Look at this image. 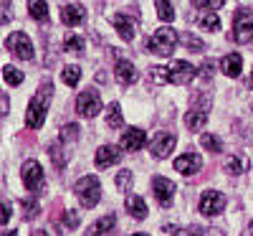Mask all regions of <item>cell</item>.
Masks as SVG:
<instances>
[{"label":"cell","instance_id":"6da1fadb","mask_svg":"<svg viewBox=\"0 0 253 236\" xmlns=\"http://www.w3.org/2000/svg\"><path fill=\"white\" fill-rule=\"evenodd\" d=\"M51 94H53V87L46 81L43 87L38 89V94L31 99L28 104V112H26V124L31 130H41L46 122V112H48V104H51Z\"/></svg>","mask_w":253,"mask_h":236},{"label":"cell","instance_id":"7a4b0ae2","mask_svg":"<svg viewBox=\"0 0 253 236\" xmlns=\"http://www.w3.org/2000/svg\"><path fill=\"white\" fill-rule=\"evenodd\" d=\"M177 41H180V36H177V31L175 28H170V26H162V28H157L150 38H147V51L150 54H157V56H172V51H175V46H177Z\"/></svg>","mask_w":253,"mask_h":236},{"label":"cell","instance_id":"3957f363","mask_svg":"<svg viewBox=\"0 0 253 236\" xmlns=\"http://www.w3.org/2000/svg\"><path fill=\"white\" fill-rule=\"evenodd\" d=\"M76 198L81 201L84 208H94L99 201H101V183L96 176H84L79 183H76Z\"/></svg>","mask_w":253,"mask_h":236},{"label":"cell","instance_id":"277c9868","mask_svg":"<svg viewBox=\"0 0 253 236\" xmlns=\"http://www.w3.org/2000/svg\"><path fill=\"white\" fill-rule=\"evenodd\" d=\"M253 36V13L248 8H238L233 15V41L236 44H248Z\"/></svg>","mask_w":253,"mask_h":236},{"label":"cell","instance_id":"5b68a950","mask_svg":"<svg viewBox=\"0 0 253 236\" xmlns=\"http://www.w3.org/2000/svg\"><path fill=\"white\" fill-rule=\"evenodd\" d=\"M20 178H23V185L31 193H36V190H41V188L46 185L43 168H41V163H36V160H26L23 163V168H20Z\"/></svg>","mask_w":253,"mask_h":236},{"label":"cell","instance_id":"8992f818","mask_svg":"<svg viewBox=\"0 0 253 236\" xmlns=\"http://www.w3.org/2000/svg\"><path fill=\"white\" fill-rule=\"evenodd\" d=\"M5 49L10 54H15L18 59H23V61H31L33 59V44H31V38L23 33V31H15L5 38Z\"/></svg>","mask_w":253,"mask_h":236},{"label":"cell","instance_id":"52a82bcc","mask_svg":"<svg viewBox=\"0 0 253 236\" xmlns=\"http://www.w3.org/2000/svg\"><path fill=\"white\" fill-rule=\"evenodd\" d=\"M76 110H79V115H84L86 119L96 117L101 112V97H99V92H94V89L81 92L79 99H76Z\"/></svg>","mask_w":253,"mask_h":236},{"label":"cell","instance_id":"ba28073f","mask_svg":"<svg viewBox=\"0 0 253 236\" xmlns=\"http://www.w3.org/2000/svg\"><path fill=\"white\" fill-rule=\"evenodd\" d=\"M225 208V198H223V193L218 190H205L203 196H200V213L208 219H213L218 216V213H223Z\"/></svg>","mask_w":253,"mask_h":236},{"label":"cell","instance_id":"9c48e42d","mask_svg":"<svg viewBox=\"0 0 253 236\" xmlns=\"http://www.w3.org/2000/svg\"><path fill=\"white\" fill-rule=\"evenodd\" d=\"M152 193H155L157 203L167 208V206H172V198H175V183L170 178L157 176V178H152Z\"/></svg>","mask_w":253,"mask_h":236},{"label":"cell","instance_id":"30bf717a","mask_svg":"<svg viewBox=\"0 0 253 236\" xmlns=\"http://www.w3.org/2000/svg\"><path fill=\"white\" fill-rule=\"evenodd\" d=\"M195 66L190 61H172L170 63V84H177V87H182V84H190L195 79Z\"/></svg>","mask_w":253,"mask_h":236},{"label":"cell","instance_id":"8fae6325","mask_svg":"<svg viewBox=\"0 0 253 236\" xmlns=\"http://www.w3.org/2000/svg\"><path fill=\"white\" fill-rule=\"evenodd\" d=\"M147 142V135L139 130V127H129V130L122 132V142L119 147L124 150V153H137V150H142Z\"/></svg>","mask_w":253,"mask_h":236},{"label":"cell","instance_id":"7c38bea8","mask_svg":"<svg viewBox=\"0 0 253 236\" xmlns=\"http://www.w3.org/2000/svg\"><path fill=\"white\" fill-rule=\"evenodd\" d=\"M175 145H177V137H175L172 132H160V135L152 140L150 150H152L155 158H167V155L175 150Z\"/></svg>","mask_w":253,"mask_h":236},{"label":"cell","instance_id":"4fadbf2b","mask_svg":"<svg viewBox=\"0 0 253 236\" xmlns=\"http://www.w3.org/2000/svg\"><path fill=\"white\" fill-rule=\"evenodd\" d=\"M119 158H122V147H117V145H101L99 150H96V158H94V163H96V168H109V165H114V163H119Z\"/></svg>","mask_w":253,"mask_h":236},{"label":"cell","instance_id":"5bb4252c","mask_svg":"<svg viewBox=\"0 0 253 236\" xmlns=\"http://www.w3.org/2000/svg\"><path fill=\"white\" fill-rule=\"evenodd\" d=\"M114 76H117V81L122 84V87H129V84H134V81L139 79V74H137V69H134V63H132V61H126V59L117 61Z\"/></svg>","mask_w":253,"mask_h":236},{"label":"cell","instance_id":"9a60e30c","mask_svg":"<svg viewBox=\"0 0 253 236\" xmlns=\"http://www.w3.org/2000/svg\"><path fill=\"white\" fill-rule=\"evenodd\" d=\"M84 18H86V10H84V5L69 3V5L61 8V23H63V26H79Z\"/></svg>","mask_w":253,"mask_h":236},{"label":"cell","instance_id":"2e32d148","mask_svg":"<svg viewBox=\"0 0 253 236\" xmlns=\"http://www.w3.org/2000/svg\"><path fill=\"white\" fill-rule=\"evenodd\" d=\"M220 69H223V74H225V76H230V79L241 76V71H243V56H241L238 51H233V54L223 56V61H220Z\"/></svg>","mask_w":253,"mask_h":236},{"label":"cell","instance_id":"e0dca14e","mask_svg":"<svg viewBox=\"0 0 253 236\" xmlns=\"http://www.w3.org/2000/svg\"><path fill=\"white\" fill-rule=\"evenodd\" d=\"M114 28H117V33L122 36V41H132L134 38V31H137V23L132 18H126V15H122V13H117L114 18Z\"/></svg>","mask_w":253,"mask_h":236},{"label":"cell","instance_id":"ac0fdd59","mask_svg":"<svg viewBox=\"0 0 253 236\" xmlns=\"http://www.w3.org/2000/svg\"><path fill=\"white\" fill-rule=\"evenodd\" d=\"M198 168H200V158H198L195 153H182V155L175 160V170H180L182 176L198 173Z\"/></svg>","mask_w":253,"mask_h":236},{"label":"cell","instance_id":"d6986e66","mask_svg":"<svg viewBox=\"0 0 253 236\" xmlns=\"http://www.w3.org/2000/svg\"><path fill=\"white\" fill-rule=\"evenodd\" d=\"M117 226V216L114 213H107L104 219H99L94 226L86 229V236H109V231Z\"/></svg>","mask_w":253,"mask_h":236},{"label":"cell","instance_id":"ffe728a7","mask_svg":"<svg viewBox=\"0 0 253 236\" xmlns=\"http://www.w3.org/2000/svg\"><path fill=\"white\" fill-rule=\"evenodd\" d=\"M248 165H251V160H248L246 155H230V158L223 163V168H225L228 176H243L246 170H248Z\"/></svg>","mask_w":253,"mask_h":236},{"label":"cell","instance_id":"44dd1931","mask_svg":"<svg viewBox=\"0 0 253 236\" xmlns=\"http://www.w3.org/2000/svg\"><path fill=\"white\" fill-rule=\"evenodd\" d=\"M126 213H129L132 219H147V203L142 196H134V193H129L126 196Z\"/></svg>","mask_w":253,"mask_h":236},{"label":"cell","instance_id":"7402d4cb","mask_svg":"<svg viewBox=\"0 0 253 236\" xmlns=\"http://www.w3.org/2000/svg\"><path fill=\"white\" fill-rule=\"evenodd\" d=\"M205 122H208V115L203 110H190L185 115V127H187L190 132H200L203 127H205Z\"/></svg>","mask_w":253,"mask_h":236},{"label":"cell","instance_id":"603a6c76","mask_svg":"<svg viewBox=\"0 0 253 236\" xmlns=\"http://www.w3.org/2000/svg\"><path fill=\"white\" fill-rule=\"evenodd\" d=\"M28 13L33 20H48V3L46 0H28Z\"/></svg>","mask_w":253,"mask_h":236},{"label":"cell","instance_id":"cb8c5ba5","mask_svg":"<svg viewBox=\"0 0 253 236\" xmlns=\"http://www.w3.org/2000/svg\"><path fill=\"white\" fill-rule=\"evenodd\" d=\"M198 23H200L203 31H218V28H220V18H218L215 10H208V13H203V15L198 18Z\"/></svg>","mask_w":253,"mask_h":236},{"label":"cell","instance_id":"d4e9b609","mask_svg":"<svg viewBox=\"0 0 253 236\" xmlns=\"http://www.w3.org/2000/svg\"><path fill=\"white\" fill-rule=\"evenodd\" d=\"M122 122H124L122 107H119V102H112V104H109V110H107V124L117 130V127H122Z\"/></svg>","mask_w":253,"mask_h":236},{"label":"cell","instance_id":"484cf974","mask_svg":"<svg viewBox=\"0 0 253 236\" xmlns=\"http://www.w3.org/2000/svg\"><path fill=\"white\" fill-rule=\"evenodd\" d=\"M200 142H203V147L208 150V153H223V140L215 137L213 132H203Z\"/></svg>","mask_w":253,"mask_h":236},{"label":"cell","instance_id":"4316f807","mask_svg":"<svg viewBox=\"0 0 253 236\" xmlns=\"http://www.w3.org/2000/svg\"><path fill=\"white\" fill-rule=\"evenodd\" d=\"M155 5H157V15H160V20H165V23L175 20V10H172V5H170V0H155Z\"/></svg>","mask_w":253,"mask_h":236},{"label":"cell","instance_id":"83f0119b","mask_svg":"<svg viewBox=\"0 0 253 236\" xmlns=\"http://www.w3.org/2000/svg\"><path fill=\"white\" fill-rule=\"evenodd\" d=\"M48 155L53 160V165L61 170V168H66V150H63V145H51L48 147Z\"/></svg>","mask_w":253,"mask_h":236},{"label":"cell","instance_id":"f1b7e54d","mask_svg":"<svg viewBox=\"0 0 253 236\" xmlns=\"http://www.w3.org/2000/svg\"><path fill=\"white\" fill-rule=\"evenodd\" d=\"M61 79H63V84H69V87H76L79 79H81V69L79 66H66L61 71Z\"/></svg>","mask_w":253,"mask_h":236},{"label":"cell","instance_id":"f546056e","mask_svg":"<svg viewBox=\"0 0 253 236\" xmlns=\"http://www.w3.org/2000/svg\"><path fill=\"white\" fill-rule=\"evenodd\" d=\"M167 231H172V236H205V231L200 226H185V229H177V226H165Z\"/></svg>","mask_w":253,"mask_h":236},{"label":"cell","instance_id":"4dcf8cb0","mask_svg":"<svg viewBox=\"0 0 253 236\" xmlns=\"http://www.w3.org/2000/svg\"><path fill=\"white\" fill-rule=\"evenodd\" d=\"M63 51L81 54V51H84V38H81V36H69L66 41H63Z\"/></svg>","mask_w":253,"mask_h":236},{"label":"cell","instance_id":"1f68e13d","mask_svg":"<svg viewBox=\"0 0 253 236\" xmlns=\"http://www.w3.org/2000/svg\"><path fill=\"white\" fill-rule=\"evenodd\" d=\"M150 76H152V81L155 84H167V81H170V66H152L150 69Z\"/></svg>","mask_w":253,"mask_h":236},{"label":"cell","instance_id":"d6a6232c","mask_svg":"<svg viewBox=\"0 0 253 236\" xmlns=\"http://www.w3.org/2000/svg\"><path fill=\"white\" fill-rule=\"evenodd\" d=\"M3 79L10 84V87H18V84L23 81V74H20L15 66H3Z\"/></svg>","mask_w":253,"mask_h":236},{"label":"cell","instance_id":"836d02e7","mask_svg":"<svg viewBox=\"0 0 253 236\" xmlns=\"http://www.w3.org/2000/svg\"><path fill=\"white\" fill-rule=\"evenodd\" d=\"M129 185H132V173H129V170H122V173L117 176V188L122 193H126V190H129Z\"/></svg>","mask_w":253,"mask_h":236},{"label":"cell","instance_id":"e575fe53","mask_svg":"<svg viewBox=\"0 0 253 236\" xmlns=\"http://www.w3.org/2000/svg\"><path fill=\"white\" fill-rule=\"evenodd\" d=\"M76 137H79V127H76V124H63V127H61V142H63V140L74 142Z\"/></svg>","mask_w":253,"mask_h":236},{"label":"cell","instance_id":"d590c367","mask_svg":"<svg viewBox=\"0 0 253 236\" xmlns=\"http://www.w3.org/2000/svg\"><path fill=\"white\" fill-rule=\"evenodd\" d=\"M225 0H193L195 8H203V10H218Z\"/></svg>","mask_w":253,"mask_h":236},{"label":"cell","instance_id":"8d00e7d4","mask_svg":"<svg viewBox=\"0 0 253 236\" xmlns=\"http://www.w3.org/2000/svg\"><path fill=\"white\" fill-rule=\"evenodd\" d=\"M79 221H81V213H76V211H66V213H63V226L76 229Z\"/></svg>","mask_w":253,"mask_h":236},{"label":"cell","instance_id":"74e56055","mask_svg":"<svg viewBox=\"0 0 253 236\" xmlns=\"http://www.w3.org/2000/svg\"><path fill=\"white\" fill-rule=\"evenodd\" d=\"M20 206H23V211H26L23 216H26L28 221H31V219L36 216V213H38V203H36V201H23V203H20Z\"/></svg>","mask_w":253,"mask_h":236},{"label":"cell","instance_id":"f35d334b","mask_svg":"<svg viewBox=\"0 0 253 236\" xmlns=\"http://www.w3.org/2000/svg\"><path fill=\"white\" fill-rule=\"evenodd\" d=\"M182 41H185L190 49H203V44H200V41H195L193 36H182Z\"/></svg>","mask_w":253,"mask_h":236},{"label":"cell","instance_id":"ab89813d","mask_svg":"<svg viewBox=\"0 0 253 236\" xmlns=\"http://www.w3.org/2000/svg\"><path fill=\"white\" fill-rule=\"evenodd\" d=\"M8 20H10V3L5 0L3 3V23H8Z\"/></svg>","mask_w":253,"mask_h":236},{"label":"cell","instance_id":"60d3db41","mask_svg":"<svg viewBox=\"0 0 253 236\" xmlns=\"http://www.w3.org/2000/svg\"><path fill=\"white\" fill-rule=\"evenodd\" d=\"M31 236H51V234L43 231V229H36V231H31Z\"/></svg>","mask_w":253,"mask_h":236},{"label":"cell","instance_id":"b9f144b4","mask_svg":"<svg viewBox=\"0 0 253 236\" xmlns=\"http://www.w3.org/2000/svg\"><path fill=\"white\" fill-rule=\"evenodd\" d=\"M3 236H18V234H15V231H5Z\"/></svg>","mask_w":253,"mask_h":236},{"label":"cell","instance_id":"7bdbcfd3","mask_svg":"<svg viewBox=\"0 0 253 236\" xmlns=\"http://www.w3.org/2000/svg\"><path fill=\"white\" fill-rule=\"evenodd\" d=\"M248 234H251V236H253V221H251V226H248Z\"/></svg>","mask_w":253,"mask_h":236},{"label":"cell","instance_id":"ee69618b","mask_svg":"<svg viewBox=\"0 0 253 236\" xmlns=\"http://www.w3.org/2000/svg\"><path fill=\"white\" fill-rule=\"evenodd\" d=\"M129 236H150V234H129Z\"/></svg>","mask_w":253,"mask_h":236},{"label":"cell","instance_id":"f6af8a7d","mask_svg":"<svg viewBox=\"0 0 253 236\" xmlns=\"http://www.w3.org/2000/svg\"><path fill=\"white\" fill-rule=\"evenodd\" d=\"M251 81H253V76H251Z\"/></svg>","mask_w":253,"mask_h":236}]
</instances>
